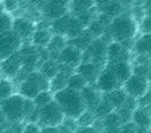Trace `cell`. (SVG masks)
<instances>
[{
	"mask_svg": "<svg viewBox=\"0 0 151 133\" xmlns=\"http://www.w3.org/2000/svg\"><path fill=\"white\" fill-rule=\"evenodd\" d=\"M137 34L138 24L134 16L128 12H122L120 16L113 18L102 37H110V42L121 43L127 40H133Z\"/></svg>",
	"mask_w": 151,
	"mask_h": 133,
	"instance_id": "6da1fadb",
	"label": "cell"
},
{
	"mask_svg": "<svg viewBox=\"0 0 151 133\" xmlns=\"http://www.w3.org/2000/svg\"><path fill=\"white\" fill-rule=\"evenodd\" d=\"M53 100L59 106L65 118L77 120L86 110L79 91L65 88L53 93Z\"/></svg>",
	"mask_w": 151,
	"mask_h": 133,
	"instance_id": "7a4b0ae2",
	"label": "cell"
},
{
	"mask_svg": "<svg viewBox=\"0 0 151 133\" xmlns=\"http://www.w3.org/2000/svg\"><path fill=\"white\" fill-rule=\"evenodd\" d=\"M0 110L10 125L24 124L25 119V98L19 93H13L6 100L0 102Z\"/></svg>",
	"mask_w": 151,
	"mask_h": 133,
	"instance_id": "3957f363",
	"label": "cell"
},
{
	"mask_svg": "<svg viewBox=\"0 0 151 133\" xmlns=\"http://www.w3.org/2000/svg\"><path fill=\"white\" fill-rule=\"evenodd\" d=\"M47 90H49V81L39 71L31 72L18 86V93L29 100H34L40 92Z\"/></svg>",
	"mask_w": 151,
	"mask_h": 133,
	"instance_id": "277c9868",
	"label": "cell"
},
{
	"mask_svg": "<svg viewBox=\"0 0 151 133\" xmlns=\"http://www.w3.org/2000/svg\"><path fill=\"white\" fill-rule=\"evenodd\" d=\"M50 28H52L54 35L64 36L66 40L78 36L85 29L77 18L68 12L66 14H64L63 17L58 18V19L53 21Z\"/></svg>",
	"mask_w": 151,
	"mask_h": 133,
	"instance_id": "5b68a950",
	"label": "cell"
},
{
	"mask_svg": "<svg viewBox=\"0 0 151 133\" xmlns=\"http://www.w3.org/2000/svg\"><path fill=\"white\" fill-rule=\"evenodd\" d=\"M65 116L61 111V109L59 108V106L55 103V101L53 100L50 103H48L47 106L42 107L39 109V119H37V125L41 128L45 127H59L63 121H64Z\"/></svg>",
	"mask_w": 151,
	"mask_h": 133,
	"instance_id": "8992f818",
	"label": "cell"
},
{
	"mask_svg": "<svg viewBox=\"0 0 151 133\" xmlns=\"http://www.w3.org/2000/svg\"><path fill=\"white\" fill-rule=\"evenodd\" d=\"M107 45L103 39H93L90 46L83 52L82 63H92L103 68L107 63Z\"/></svg>",
	"mask_w": 151,
	"mask_h": 133,
	"instance_id": "52a82bcc",
	"label": "cell"
},
{
	"mask_svg": "<svg viewBox=\"0 0 151 133\" xmlns=\"http://www.w3.org/2000/svg\"><path fill=\"white\" fill-rule=\"evenodd\" d=\"M23 41L12 29L0 34V61L7 59L22 48Z\"/></svg>",
	"mask_w": 151,
	"mask_h": 133,
	"instance_id": "ba28073f",
	"label": "cell"
},
{
	"mask_svg": "<svg viewBox=\"0 0 151 133\" xmlns=\"http://www.w3.org/2000/svg\"><path fill=\"white\" fill-rule=\"evenodd\" d=\"M149 78L138 74H132L122 84V89L128 97L138 100L146 92H149Z\"/></svg>",
	"mask_w": 151,
	"mask_h": 133,
	"instance_id": "9c48e42d",
	"label": "cell"
},
{
	"mask_svg": "<svg viewBox=\"0 0 151 133\" xmlns=\"http://www.w3.org/2000/svg\"><path fill=\"white\" fill-rule=\"evenodd\" d=\"M82 58H83V52L66 45L56 56V63L65 68L74 71L82 64Z\"/></svg>",
	"mask_w": 151,
	"mask_h": 133,
	"instance_id": "30bf717a",
	"label": "cell"
},
{
	"mask_svg": "<svg viewBox=\"0 0 151 133\" xmlns=\"http://www.w3.org/2000/svg\"><path fill=\"white\" fill-rule=\"evenodd\" d=\"M70 0H47L40 10L47 19L55 21L68 12Z\"/></svg>",
	"mask_w": 151,
	"mask_h": 133,
	"instance_id": "8fae6325",
	"label": "cell"
},
{
	"mask_svg": "<svg viewBox=\"0 0 151 133\" xmlns=\"http://www.w3.org/2000/svg\"><path fill=\"white\" fill-rule=\"evenodd\" d=\"M122 85L120 84V82L116 79V77L114 75L109 68L103 67L102 71L100 72L99 77L95 82V88L101 92V93H107L110 92L113 90L120 89Z\"/></svg>",
	"mask_w": 151,
	"mask_h": 133,
	"instance_id": "7c38bea8",
	"label": "cell"
},
{
	"mask_svg": "<svg viewBox=\"0 0 151 133\" xmlns=\"http://www.w3.org/2000/svg\"><path fill=\"white\" fill-rule=\"evenodd\" d=\"M22 61H23L22 53L18 50L11 56H9L7 59L0 61V71H1L0 74L5 75L4 78L6 79H13L22 67Z\"/></svg>",
	"mask_w": 151,
	"mask_h": 133,
	"instance_id": "4fadbf2b",
	"label": "cell"
},
{
	"mask_svg": "<svg viewBox=\"0 0 151 133\" xmlns=\"http://www.w3.org/2000/svg\"><path fill=\"white\" fill-rule=\"evenodd\" d=\"M21 40H30L32 34L36 30V24L31 19L27 17H17L12 19V28H11Z\"/></svg>",
	"mask_w": 151,
	"mask_h": 133,
	"instance_id": "5bb4252c",
	"label": "cell"
},
{
	"mask_svg": "<svg viewBox=\"0 0 151 133\" xmlns=\"http://www.w3.org/2000/svg\"><path fill=\"white\" fill-rule=\"evenodd\" d=\"M79 92L85 104V109L93 113L95 108L99 106V103L102 100V93L95 88V85L91 84H86Z\"/></svg>",
	"mask_w": 151,
	"mask_h": 133,
	"instance_id": "9a60e30c",
	"label": "cell"
},
{
	"mask_svg": "<svg viewBox=\"0 0 151 133\" xmlns=\"http://www.w3.org/2000/svg\"><path fill=\"white\" fill-rule=\"evenodd\" d=\"M107 68H109L114 75L116 77V79L120 82V84L122 85L131 75H132V64L129 60H122V61H116V63H108L106 64Z\"/></svg>",
	"mask_w": 151,
	"mask_h": 133,
	"instance_id": "2e32d148",
	"label": "cell"
},
{
	"mask_svg": "<svg viewBox=\"0 0 151 133\" xmlns=\"http://www.w3.org/2000/svg\"><path fill=\"white\" fill-rule=\"evenodd\" d=\"M107 63H116L122 60L131 59V52L127 50L121 43L119 42H109L107 45Z\"/></svg>",
	"mask_w": 151,
	"mask_h": 133,
	"instance_id": "e0dca14e",
	"label": "cell"
},
{
	"mask_svg": "<svg viewBox=\"0 0 151 133\" xmlns=\"http://www.w3.org/2000/svg\"><path fill=\"white\" fill-rule=\"evenodd\" d=\"M74 71L72 70H68V68H65L63 66L59 65V72L56 73V75L54 78H52L49 81V91L52 93H55L58 92L65 88H67V81H68V77L73 73Z\"/></svg>",
	"mask_w": 151,
	"mask_h": 133,
	"instance_id": "ac0fdd59",
	"label": "cell"
},
{
	"mask_svg": "<svg viewBox=\"0 0 151 133\" xmlns=\"http://www.w3.org/2000/svg\"><path fill=\"white\" fill-rule=\"evenodd\" d=\"M101 71H102V67L92 64V63H82L77 68L74 70V72L81 74L82 77L85 79V82L88 84H91V85L96 82Z\"/></svg>",
	"mask_w": 151,
	"mask_h": 133,
	"instance_id": "d6986e66",
	"label": "cell"
},
{
	"mask_svg": "<svg viewBox=\"0 0 151 133\" xmlns=\"http://www.w3.org/2000/svg\"><path fill=\"white\" fill-rule=\"evenodd\" d=\"M131 121L136 127L150 128V107H137L132 113Z\"/></svg>",
	"mask_w": 151,
	"mask_h": 133,
	"instance_id": "ffe728a7",
	"label": "cell"
},
{
	"mask_svg": "<svg viewBox=\"0 0 151 133\" xmlns=\"http://www.w3.org/2000/svg\"><path fill=\"white\" fill-rule=\"evenodd\" d=\"M92 36L90 35V32L86 30V28L78 35V36H76L73 37V39H68L66 40V45L67 46H71L76 49H78L81 52H84L89 46L90 43L92 42Z\"/></svg>",
	"mask_w": 151,
	"mask_h": 133,
	"instance_id": "44dd1931",
	"label": "cell"
},
{
	"mask_svg": "<svg viewBox=\"0 0 151 133\" xmlns=\"http://www.w3.org/2000/svg\"><path fill=\"white\" fill-rule=\"evenodd\" d=\"M93 9H95V0H70L68 4V13L73 14L74 17Z\"/></svg>",
	"mask_w": 151,
	"mask_h": 133,
	"instance_id": "7402d4cb",
	"label": "cell"
},
{
	"mask_svg": "<svg viewBox=\"0 0 151 133\" xmlns=\"http://www.w3.org/2000/svg\"><path fill=\"white\" fill-rule=\"evenodd\" d=\"M50 37H52V35H50L48 29H46V28L41 29V28H37V25H36V30L30 39L31 43H32L31 46H34L37 49H43L49 43Z\"/></svg>",
	"mask_w": 151,
	"mask_h": 133,
	"instance_id": "603a6c76",
	"label": "cell"
},
{
	"mask_svg": "<svg viewBox=\"0 0 151 133\" xmlns=\"http://www.w3.org/2000/svg\"><path fill=\"white\" fill-rule=\"evenodd\" d=\"M102 97L113 107V109L116 110L118 108H120L124 104V102L126 101L127 95L124 91V89L120 88V89L113 90V91L107 92V93H102Z\"/></svg>",
	"mask_w": 151,
	"mask_h": 133,
	"instance_id": "cb8c5ba5",
	"label": "cell"
},
{
	"mask_svg": "<svg viewBox=\"0 0 151 133\" xmlns=\"http://www.w3.org/2000/svg\"><path fill=\"white\" fill-rule=\"evenodd\" d=\"M66 46V39L64 36H60V35H53L50 37V41L49 43L47 45L46 49L47 52L49 53V55H55V61H56V56L58 54L61 52V49Z\"/></svg>",
	"mask_w": 151,
	"mask_h": 133,
	"instance_id": "d4e9b609",
	"label": "cell"
},
{
	"mask_svg": "<svg viewBox=\"0 0 151 133\" xmlns=\"http://www.w3.org/2000/svg\"><path fill=\"white\" fill-rule=\"evenodd\" d=\"M133 48L138 56H149V54H150V34H143L133 43Z\"/></svg>",
	"mask_w": 151,
	"mask_h": 133,
	"instance_id": "484cf974",
	"label": "cell"
},
{
	"mask_svg": "<svg viewBox=\"0 0 151 133\" xmlns=\"http://www.w3.org/2000/svg\"><path fill=\"white\" fill-rule=\"evenodd\" d=\"M39 72L42 75H45L48 81H50L52 78L55 77L56 73L59 72V65H58V63H56L54 59H47L46 61H43L41 64Z\"/></svg>",
	"mask_w": 151,
	"mask_h": 133,
	"instance_id": "4316f807",
	"label": "cell"
},
{
	"mask_svg": "<svg viewBox=\"0 0 151 133\" xmlns=\"http://www.w3.org/2000/svg\"><path fill=\"white\" fill-rule=\"evenodd\" d=\"M122 9H124V6L121 5L119 0H113V1L107 4L104 7H102L99 11V13H102V14L109 17L110 19H113V18H115L122 13Z\"/></svg>",
	"mask_w": 151,
	"mask_h": 133,
	"instance_id": "83f0119b",
	"label": "cell"
},
{
	"mask_svg": "<svg viewBox=\"0 0 151 133\" xmlns=\"http://www.w3.org/2000/svg\"><path fill=\"white\" fill-rule=\"evenodd\" d=\"M86 84L88 83L85 82V79L77 72H73L68 77V81H67V88L76 90V91H81Z\"/></svg>",
	"mask_w": 151,
	"mask_h": 133,
	"instance_id": "f1b7e54d",
	"label": "cell"
},
{
	"mask_svg": "<svg viewBox=\"0 0 151 133\" xmlns=\"http://www.w3.org/2000/svg\"><path fill=\"white\" fill-rule=\"evenodd\" d=\"M101 125L102 128H108V127H121L122 122L119 118V115L116 114V111H111L109 113L107 116H104L103 119H101Z\"/></svg>",
	"mask_w": 151,
	"mask_h": 133,
	"instance_id": "f546056e",
	"label": "cell"
},
{
	"mask_svg": "<svg viewBox=\"0 0 151 133\" xmlns=\"http://www.w3.org/2000/svg\"><path fill=\"white\" fill-rule=\"evenodd\" d=\"M111 111H114V109H113V107L102 97V100H101V102L99 103V106L95 108V110H93V115H95V118L96 119H99V120H101V119H103L104 116H107L109 113H111Z\"/></svg>",
	"mask_w": 151,
	"mask_h": 133,
	"instance_id": "4dcf8cb0",
	"label": "cell"
},
{
	"mask_svg": "<svg viewBox=\"0 0 151 133\" xmlns=\"http://www.w3.org/2000/svg\"><path fill=\"white\" fill-rule=\"evenodd\" d=\"M52 101H53V93H52L49 90L40 92V93L37 95V96L32 100L34 106H35L37 109H40V108H42V107L47 106V104H48V103H50Z\"/></svg>",
	"mask_w": 151,
	"mask_h": 133,
	"instance_id": "1f68e13d",
	"label": "cell"
},
{
	"mask_svg": "<svg viewBox=\"0 0 151 133\" xmlns=\"http://www.w3.org/2000/svg\"><path fill=\"white\" fill-rule=\"evenodd\" d=\"M11 95H13V83L3 77L0 81V102L10 97Z\"/></svg>",
	"mask_w": 151,
	"mask_h": 133,
	"instance_id": "d6a6232c",
	"label": "cell"
},
{
	"mask_svg": "<svg viewBox=\"0 0 151 133\" xmlns=\"http://www.w3.org/2000/svg\"><path fill=\"white\" fill-rule=\"evenodd\" d=\"M96 118L95 115H93L92 111H89V110H85L82 115L76 120V122H77L78 127H86V126H92L93 122H95Z\"/></svg>",
	"mask_w": 151,
	"mask_h": 133,
	"instance_id": "836d02e7",
	"label": "cell"
},
{
	"mask_svg": "<svg viewBox=\"0 0 151 133\" xmlns=\"http://www.w3.org/2000/svg\"><path fill=\"white\" fill-rule=\"evenodd\" d=\"M12 19H13V18L11 17V14L9 12L0 13V34L11 30V28H12Z\"/></svg>",
	"mask_w": 151,
	"mask_h": 133,
	"instance_id": "e575fe53",
	"label": "cell"
},
{
	"mask_svg": "<svg viewBox=\"0 0 151 133\" xmlns=\"http://www.w3.org/2000/svg\"><path fill=\"white\" fill-rule=\"evenodd\" d=\"M22 133H41V127L37 124L28 122V124H24Z\"/></svg>",
	"mask_w": 151,
	"mask_h": 133,
	"instance_id": "d590c367",
	"label": "cell"
},
{
	"mask_svg": "<svg viewBox=\"0 0 151 133\" xmlns=\"http://www.w3.org/2000/svg\"><path fill=\"white\" fill-rule=\"evenodd\" d=\"M120 133H136V125L132 121L122 124L120 127Z\"/></svg>",
	"mask_w": 151,
	"mask_h": 133,
	"instance_id": "8d00e7d4",
	"label": "cell"
},
{
	"mask_svg": "<svg viewBox=\"0 0 151 133\" xmlns=\"http://www.w3.org/2000/svg\"><path fill=\"white\" fill-rule=\"evenodd\" d=\"M142 31L143 34H150V17L149 14H145L143 18H142Z\"/></svg>",
	"mask_w": 151,
	"mask_h": 133,
	"instance_id": "74e56055",
	"label": "cell"
},
{
	"mask_svg": "<svg viewBox=\"0 0 151 133\" xmlns=\"http://www.w3.org/2000/svg\"><path fill=\"white\" fill-rule=\"evenodd\" d=\"M137 107H150V91L137 100Z\"/></svg>",
	"mask_w": 151,
	"mask_h": 133,
	"instance_id": "f35d334b",
	"label": "cell"
},
{
	"mask_svg": "<svg viewBox=\"0 0 151 133\" xmlns=\"http://www.w3.org/2000/svg\"><path fill=\"white\" fill-rule=\"evenodd\" d=\"M4 5V10L5 12L6 11H13L17 9V5H18V0H5L3 3Z\"/></svg>",
	"mask_w": 151,
	"mask_h": 133,
	"instance_id": "ab89813d",
	"label": "cell"
},
{
	"mask_svg": "<svg viewBox=\"0 0 151 133\" xmlns=\"http://www.w3.org/2000/svg\"><path fill=\"white\" fill-rule=\"evenodd\" d=\"M74 133H100L93 126H86V127H78Z\"/></svg>",
	"mask_w": 151,
	"mask_h": 133,
	"instance_id": "60d3db41",
	"label": "cell"
},
{
	"mask_svg": "<svg viewBox=\"0 0 151 133\" xmlns=\"http://www.w3.org/2000/svg\"><path fill=\"white\" fill-rule=\"evenodd\" d=\"M10 127V124L7 122L6 118L4 116V114L1 113V110H0V133L4 132L5 129H7Z\"/></svg>",
	"mask_w": 151,
	"mask_h": 133,
	"instance_id": "b9f144b4",
	"label": "cell"
},
{
	"mask_svg": "<svg viewBox=\"0 0 151 133\" xmlns=\"http://www.w3.org/2000/svg\"><path fill=\"white\" fill-rule=\"evenodd\" d=\"M110 1H113V0H95V9L97 10V12L102 9V7H104L107 4H109Z\"/></svg>",
	"mask_w": 151,
	"mask_h": 133,
	"instance_id": "7bdbcfd3",
	"label": "cell"
},
{
	"mask_svg": "<svg viewBox=\"0 0 151 133\" xmlns=\"http://www.w3.org/2000/svg\"><path fill=\"white\" fill-rule=\"evenodd\" d=\"M41 133H58V127H45V128H41Z\"/></svg>",
	"mask_w": 151,
	"mask_h": 133,
	"instance_id": "ee69618b",
	"label": "cell"
},
{
	"mask_svg": "<svg viewBox=\"0 0 151 133\" xmlns=\"http://www.w3.org/2000/svg\"><path fill=\"white\" fill-rule=\"evenodd\" d=\"M119 1L121 3V5L122 6H129V5H133V4H136L138 0H119Z\"/></svg>",
	"mask_w": 151,
	"mask_h": 133,
	"instance_id": "f6af8a7d",
	"label": "cell"
},
{
	"mask_svg": "<svg viewBox=\"0 0 151 133\" xmlns=\"http://www.w3.org/2000/svg\"><path fill=\"white\" fill-rule=\"evenodd\" d=\"M136 133H150V128H144V127H136Z\"/></svg>",
	"mask_w": 151,
	"mask_h": 133,
	"instance_id": "bcb514c9",
	"label": "cell"
},
{
	"mask_svg": "<svg viewBox=\"0 0 151 133\" xmlns=\"http://www.w3.org/2000/svg\"><path fill=\"white\" fill-rule=\"evenodd\" d=\"M58 133H74V132H71L68 129H65L63 126H59L58 127Z\"/></svg>",
	"mask_w": 151,
	"mask_h": 133,
	"instance_id": "7dc6e473",
	"label": "cell"
},
{
	"mask_svg": "<svg viewBox=\"0 0 151 133\" xmlns=\"http://www.w3.org/2000/svg\"><path fill=\"white\" fill-rule=\"evenodd\" d=\"M3 12H5V10H4V5H3V1L0 0V13H3Z\"/></svg>",
	"mask_w": 151,
	"mask_h": 133,
	"instance_id": "c3c4849f",
	"label": "cell"
},
{
	"mask_svg": "<svg viewBox=\"0 0 151 133\" xmlns=\"http://www.w3.org/2000/svg\"><path fill=\"white\" fill-rule=\"evenodd\" d=\"M1 78H3V77H1V74H0V81H1Z\"/></svg>",
	"mask_w": 151,
	"mask_h": 133,
	"instance_id": "681fc988",
	"label": "cell"
}]
</instances>
